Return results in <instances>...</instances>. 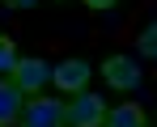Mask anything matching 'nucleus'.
Masks as SVG:
<instances>
[{
    "mask_svg": "<svg viewBox=\"0 0 157 127\" xmlns=\"http://www.w3.org/2000/svg\"><path fill=\"white\" fill-rule=\"evenodd\" d=\"M89 76H94V68H89L85 59H64L59 68H51V80H55V89H64V93H85Z\"/></svg>",
    "mask_w": 157,
    "mask_h": 127,
    "instance_id": "nucleus-5",
    "label": "nucleus"
},
{
    "mask_svg": "<svg viewBox=\"0 0 157 127\" xmlns=\"http://www.w3.org/2000/svg\"><path fill=\"white\" fill-rule=\"evenodd\" d=\"M17 59H21V55H17V47H13V38H4V34H0V80H4V76H13Z\"/></svg>",
    "mask_w": 157,
    "mask_h": 127,
    "instance_id": "nucleus-8",
    "label": "nucleus"
},
{
    "mask_svg": "<svg viewBox=\"0 0 157 127\" xmlns=\"http://www.w3.org/2000/svg\"><path fill=\"white\" fill-rule=\"evenodd\" d=\"M102 80L110 89H119V93H132V89H140L144 76H140L132 55H110V59H102Z\"/></svg>",
    "mask_w": 157,
    "mask_h": 127,
    "instance_id": "nucleus-2",
    "label": "nucleus"
},
{
    "mask_svg": "<svg viewBox=\"0 0 157 127\" xmlns=\"http://www.w3.org/2000/svg\"><path fill=\"white\" fill-rule=\"evenodd\" d=\"M4 4H9V9H30L34 0H4Z\"/></svg>",
    "mask_w": 157,
    "mask_h": 127,
    "instance_id": "nucleus-11",
    "label": "nucleus"
},
{
    "mask_svg": "<svg viewBox=\"0 0 157 127\" xmlns=\"http://www.w3.org/2000/svg\"><path fill=\"white\" fill-rule=\"evenodd\" d=\"M21 93H43V85L51 80V64L47 59H38V55H30V59H17V68L9 76Z\"/></svg>",
    "mask_w": 157,
    "mask_h": 127,
    "instance_id": "nucleus-4",
    "label": "nucleus"
},
{
    "mask_svg": "<svg viewBox=\"0 0 157 127\" xmlns=\"http://www.w3.org/2000/svg\"><path fill=\"white\" fill-rule=\"evenodd\" d=\"M136 47H140V55H144V59H157V21L140 30V38H136Z\"/></svg>",
    "mask_w": 157,
    "mask_h": 127,
    "instance_id": "nucleus-9",
    "label": "nucleus"
},
{
    "mask_svg": "<svg viewBox=\"0 0 157 127\" xmlns=\"http://www.w3.org/2000/svg\"><path fill=\"white\" fill-rule=\"evenodd\" d=\"M21 110H26V93L4 76V80H0V127H13L21 119Z\"/></svg>",
    "mask_w": 157,
    "mask_h": 127,
    "instance_id": "nucleus-6",
    "label": "nucleus"
},
{
    "mask_svg": "<svg viewBox=\"0 0 157 127\" xmlns=\"http://www.w3.org/2000/svg\"><path fill=\"white\" fill-rule=\"evenodd\" d=\"M106 106L98 93H77L68 102V127H102L106 123Z\"/></svg>",
    "mask_w": 157,
    "mask_h": 127,
    "instance_id": "nucleus-3",
    "label": "nucleus"
},
{
    "mask_svg": "<svg viewBox=\"0 0 157 127\" xmlns=\"http://www.w3.org/2000/svg\"><path fill=\"white\" fill-rule=\"evenodd\" d=\"M85 4H89V9H115L119 0H85Z\"/></svg>",
    "mask_w": 157,
    "mask_h": 127,
    "instance_id": "nucleus-10",
    "label": "nucleus"
},
{
    "mask_svg": "<svg viewBox=\"0 0 157 127\" xmlns=\"http://www.w3.org/2000/svg\"><path fill=\"white\" fill-rule=\"evenodd\" d=\"M102 127H149V119H144V110H140L136 102H123V106H110V110H106Z\"/></svg>",
    "mask_w": 157,
    "mask_h": 127,
    "instance_id": "nucleus-7",
    "label": "nucleus"
},
{
    "mask_svg": "<svg viewBox=\"0 0 157 127\" xmlns=\"http://www.w3.org/2000/svg\"><path fill=\"white\" fill-rule=\"evenodd\" d=\"M17 123L21 127H68V106L55 98H30Z\"/></svg>",
    "mask_w": 157,
    "mask_h": 127,
    "instance_id": "nucleus-1",
    "label": "nucleus"
}]
</instances>
